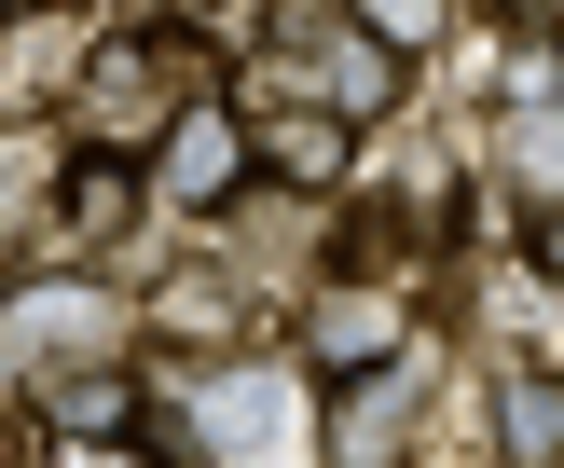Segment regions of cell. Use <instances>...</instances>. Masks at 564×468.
Returning a JSON list of instances; mask_svg holds the SVG:
<instances>
[{
    "label": "cell",
    "instance_id": "9",
    "mask_svg": "<svg viewBox=\"0 0 564 468\" xmlns=\"http://www.w3.org/2000/svg\"><path fill=\"white\" fill-rule=\"evenodd\" d=\"M345 110H386V42H345Z\"/></svg>",
    "mask_w": 564,
    "mask_h": 468
},
{
    "label": "cell",
    "instance_id": "5",
    "mask_svg": "<svg viewBox=\"0 0 564 468\" xmlns=\"http://www.w3.org/2000/svg\"><path fill=\"white\" fill-rule=\"evenodd\" d=\"M303 358H317V372H386V358H400V303L386 290H317Z\"/></svg>",
    "mask_w": 564,
    "mask_h": 468
},
{
    "label": "cell",
    "instance_id": "3",
    "mask_svg": "<svg viewBox=\"0 0 564 468\" xmlns=\"http://www.w3.org/2000/svg\"><path fill=\"white\" fill-rule=\"evenodd\" d=\"M235 124H248V165H262V179H330V165H345V110L290 97V83H248Z\"/></svg>",
    "mask_w": 564,
    "mask_h": 468
},
{
    "label": "cell",
    "instance_id": "10",
    "mask_svg": "<svg viewBox=\"0 0 564 468\" xmlns=\"http://www.w3.org/2000/svg\"><path fill=\"white\" fill-rule=\"evenodd\" d=\"M523 248H538V262L564 275V193H538V220H523Z\"/></svg>",
    "mask_w": 564,
    "mask_h": 468
},
{
    "label": "cell",
    "instance_id": "8",
    "mask_svg": "<svg viewBox=\"0 0 564 468\" xmlns=\"http://www.w3.org/2000/svg\"><path fill=\"white\" fill-rule=\"evenodd\" d=\"M523 179L564 193V97H551V110H523Z\"/></svg>",
    "mask_w": 564,
    "mask_h": 468
},
{
    "label": "cell",
    "instance_id": "2",
    "mask_svg": "<svg viewBox=\"0 0 564 468\" xmlns=\"http://www.w3.org/2000/svg\"><path fill=\"white\" fill-rule=\"evenodd\" d=\"M262 165H248V124H235V97H193L180 124L152 138V207H220V193H248Z\"/></svg>",
    "mask_w": 564,
    "mask_h": 468
},
{
    "label": "cell",
    "instance_id": "6",
    "mask_svg": "<svg viewBox=\"0 0 564 468\" xmlns=\"http://www.w3.org/2000/svg\"><path fill=\"white\" fill-rule=\"evenodd\" d=\"M510 455L523 468L564 455V372H510Z\"/></svg>",
    "mask_w": 564,
    "mask_h": 468
},
{
    "label": "cell",
    "instance_id": "7",
    "mask_svg": "<svg viewBox=\"0 0 564 468\" xmlns=\"http://www.w3.org/2000/svg\"><path fill=\"white\" fill-rule=\"evenodd\" d=\"M441 28H455V0H358V42H386V55H427Z\"/></svg>",
    "mask_w": 564,
    "mask_h": 468
},
{
    "label": "cell",
    "instance_id": "1",
    "mask_svg": "<svg viewBox=\"0 0 564 468\" xmlns=\"http://www.w3.org/2000/svg\"><path fill=\"white\" fill-rule=\"evenodd\" d=\"M165 83H180V42H165V28H124V42L83 55V124H97L110 152H138V138H165L193 110V97H165Z\"/></svg>",
    "mask_w": 564,
    "mask_h": 468
},
{
    "label": "cell",
    "instance_id": "12",
    "mask_svg": "<svg viewBox=\"0 0 564 468\" xmlns=\"http://www.w3.org/2000/svg\"><path fill=\"white\" fill-rule=\"evenodd\" d=\"M0 14H28V0H0Z\"/></svg>",
    "mask_w": 564,
    "mask_h": 468
},
{
    "label": "cell",
    "instance_id": "4",
    "mask_svg": "<svg viewBox=\"0 0 564 468\" xmlns=\"http://www.w3.org/2000/svg\"><path fill=\"white\" fill-rule=\"evenodd\" d=\"M138 207H152V179H138V152H83L69 179H55V235L69 248H124Z\"/></svg>",
    "mask_w": 564,
    "mask_h": 468
},
{
    "label": "cell",
    "instance_id": "11",
    "mask_svg": "<svg viewBox=\"0 0 564 468\" xmlns=\"http://www.w3.org/2000/svg\"><path fill=\"white\" fill-rule=\"evenodd\" d=\"M523 14H538V28H564V0H523Z\"/></svg>",
    "mask_w": 564,
    "mask_h": 468
}]
</instances>
